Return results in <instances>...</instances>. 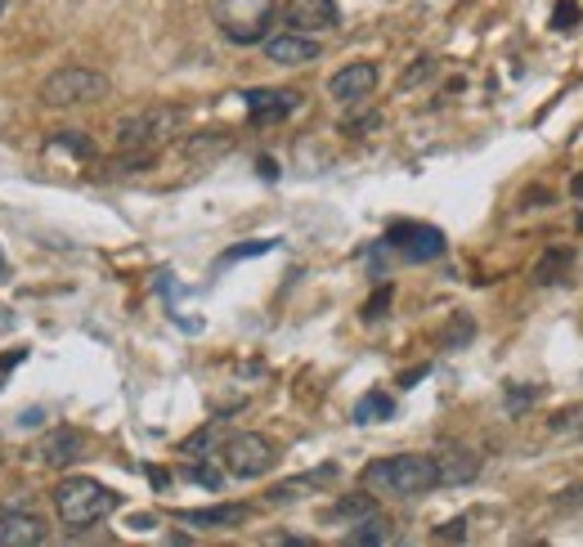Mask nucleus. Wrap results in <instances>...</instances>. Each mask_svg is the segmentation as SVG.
Here are the masks:
<instances>
[{
	"instance_id": "obj_26",
	"label": "nucleus",
	"mask_w": 583,
	"mask_h": 547,
	"mask_svg": "<svg viewBox=\"0 0 583 547\" xmlns=\"http://www.w3.org/2000/svg\"><path fill=\"white\" fill-rule=\"evenodd\" d=\"M265 252H274V238H265V242H242V247H229V252L220 257V265H233V261H248V257H265Z\"/></svg>"
},
{
	"instance_id": "obj_14",
	"label": "nucleus",
	"mask_w": 583,
	"mask_h": 547,
	"mask_svg": "<svg viewBox=\"0 0 583 547\" xmlns=\"http://www.w3.org/2000/svg\"><path fill=\"white\" fill-rule=\"evenodd\" d=\"M248 503H220V508H188V512H175L180 525L188 529H238L248 521Z\"/></svg>"
},
{
	"instance_id": "obj_19",
	"label": "nucleus",
	"mask_w": 583,
	"mask_h": 547,
	"mask_svg": "<svg viewBox=\"0 0 583 547\" xmlns=\"http://www.w3.org/2000/svg\"><path fill=\"white\" fill-rule=\"evenodd\" d=\"M391 538H396L391 521H386L381 512H373V516L355 521V525L346 529V538H342V543H351V547H377V543H391Z\"/></svg>"
},
{
	"instance_id": "obj_1",
	"label": "nucleus",
	"mask_w": 583,
	"mask_h": 547,
	"mask_svg": "<svg viewBox=\"0 0 583 547\" xmlns=\"http://www.w3.org/2000/svg\"><path fill=\"white\" fill-rule=\"evenodd\" d=\"M364 489L386 493V499H422V493L441 489V471L431 454H396L364 467Z\"/></svg>"
},
{
	"instance_id": "obj_12",
	"label": "nucleus",
	"mask_w": 583,
	"mask_h": 547,
	"mask_svg": "<svg viewBox=\"0 0 583 547\" xmlns=\"http://www.w3.org/2000/svg\"><path fill=\"white\" fill-rule=\"evenodd\" d=\"M323 55L319 41L306 32H283V36H265V59L278 68H306Z\"/></svg>"
},
{
	"instance_id": "obj_29",
	"label": "nucleus",
	"mask_w": 583,
	"mask_h": 547,
	"mask_svg": "<svg viewBox=\"0 0 583 547\" xmlns=\"http://www.w3.org/2000/svg\"><path fill=\"white\" fill-rule=\"evenodd\" d=\"M212 440H216V431H212V426H207V431H198V435H188V440H184V454H188V458H207L203 449H207Z\"/></svg>"
},
{
	"instance_id": "obj_28",
	"label": "nucleus",
	"mask_w": 583,
	"mask_h": 547,
	"mask_svg": "<svg viewBox=\"0 0 583 547\" xmlns=\"http://www.w3.org/2000/svg\"><path fill=\"white\" fill-rule=\"evenodd\" d=\"M471 332H476V323H471L467 315H458V319L449 323V332H445V345H449V351H458V345L471 341Z\"/></svg>"
},
{
	"instance_id": "obj_6",
	"label": "nucleus",
	"mask_w": 583,
	"mask_h": 547,
	"mask_svg": "<svg viewBox=\"0 0 583 547\" xmlns=\"http://www.w3.org/2000/svg\"><path fill=\"white\" fill-rule=\"evenodd\" d=\"M220 463H225V471L238 476V480H261V476L274 471L278 449H274V440L261 435V431H238V435H229V440L220 444Z\"/></svg>"
},
{
	"instance_id": "obj_32",
	"label": "nucleus",
	"mask_w": 583,
	"mask_h": 547,
	"mask_svg": "<svg viewBox=\"0 0 583 547\" xmlns=\"http://www.w3.org/2000/svg\"><path fill=\"white\" fill-rule=\"evenodd\" d=\"M188 480H198V485H207V489H220V471H216V467H207V463L188 467Z\"/></svg>"
},
{
	"instance_id": "obj_27",
	"label": "nucleus",
	"mask_w": 583,
	"mask_h": 547,
	"mask_svg": "<svg viewBox=\"0 0 583 547\" xmlns=\"http://www.w3.org/2000/svg\"><path fill=\"white\" fill-rule=\"evenodd\" d=\"M342 130H346L351 139L373 135V130H381V113H359V117H346V122H342Z\"/></svg>"
},
{
	"instance_id": "obj_18",
	"label": "nucleus",
	"mask_w": 583,
	"mask_h": 547,
	"mask_svg": "<svg viewBox=\"0 0 583 547\" xmlns=\"http://www.w3.org/2000/svg\"><path fill=\"white\" fill-rule=\"evenodd\" d=\"M570 270H574V252H570V247H548V252L539 257V265H534V283H539V287L565 283Z\"/></svg>"
},
{
	"instance_id": "obj_20",
	"label": "nucleus",
	"mask_w": 583,
	"mask_h": 547,
	"mask_svg": "<svg viewBox=\"0 0 583 547\" xmlns=\"http://www.w3.org/2000/svg\"><path fill=\"white\" fill-rule=\"evenodd\" d=\"M386 418H396V400H391V395H381V390H368L364 400L355 404V422H359V426L386 422Z\"/></svg>"
},
{
	"instance_id": "obj_23",
	"label": "nucleus",
	"mask_w": 583,
	"mask_h": 547,
	"mask_svg": "<svg viewBox=\"0 0 583 547\" xmlns=\"http://www.w3.org/2000/svg\"><path fill=\"white\" fill-rule=\"evenodd\" d=\"M579 19H583V5H579V0H557V5H552V27H557V32H574Z\"/></svg>"
},
{
	"instance_id": "obj_36",
	"label": "nucleus",
	"mask_w": 583,
	"mask_h": 547,
	"mask_svg": "<svg viewBox=\"0 0 583 547\" xmlns=\"http://www.w3.org/2000/svg\"><path fill=\"white\" fill-rule=\"evenodd\" d=\"M570 197H583V175H574V180H570Z\"/></svg>"
},
{
	"instance_id": "obj_22",
	"label": "nucleus",
	"mask_w": 583,
	"mask_h": 547,
	"mask_svg": "<svg viewBox=\"0 0 583 547\" xmlns=\"http://www.w3.org/2000/svg\"><path fill=\"white\" fill-rule=\"evenodd\" d=\"M391 301H396V287H391V283H381V287L368 296V306H364V323L386 319V315H391Z\"/></svg>"
},
{
	"instance_id": "obj_3",
	"label": "nucleus",
	"mask_w": 583,
	"mask_h": 547,
	"mask_svg": "<svg viewBox=\"0 0 583 547\" xmlns=\"http://www.w3.org/2000/svg\"><path fill=\"white\" fill-rule=\"evenodd\" d=\"M180 130H184V109L153 104V109L126 113L113 130V144H117V153H158V148H167Z\"/></svg>"
},
{
	"instance_id": "obj_9",
	"label": "nucleus",
	"mask_w": 583,
	"mask_h": 547,
	"mask_svg": "<svg viewBox=\"0 0 583 547\" xmlns=\"http://www.w3.org/2000/svg\"><path fill=\"white\" fill-rule=\"evenodd\" d=\"M283 19H287V32H306V36H323V32L342 27L336 0H287Z\"/></svg>"
},
{
	"instance_id": "obj_8",
	"label": "nucleus",
	"mask_w": 583,
	"mask_h": 547,
	"mask_svg": "<svg viewBox=\"0 0 583 547\" xmlns=\"http://www.w3.org/2000/svg\"><path fill=\"white\" fill-rule=\"evenodd\" d=\"M32 454H36L41 467L68 471V467H77V463L90 454V440H85V431H77V426H55L50 435H41V444H36Z\"/></svg>"
},
{
	"instance_id": "obj_37",
	"label": "nucleus",
	"mask_w": 583,
	"mask_h": 547,
	"mask_svg": "<svg viewBox=\"0 0 583 547\" xmlns=\"http://www.w3.org/2000/svg\"><path fill=\"white\" fill-rule=\"evenodd\" d=\"M0 10H5V0H0Z\"/></svg>"
},
{
	"instance_id": "obj_15",
	"label": "nucleus",
	"mask_w": 583,
	"mask_h": 547,
	"mask_svg": "<svg viewBox=\"0 0 583 547\" xmlns=\"http://www.w3.org/2000/svg\"><path fill=\"white\" fill-rule=\"evenodd\" d=\"M435 458V471H441V485H471L480 476V454L462 449V444H445Z\"/></svg>"
},
{
	"instance_id": "obj_17",
	"label": "nucleus",
	"mask_w": 583,
	"mask_h": 547,
	"mask_svg": "<svg viewBox=\"0 0 583 547\" xmlns=\"http://www.w3.org/2000/svg\"><path fill=\"white\" fill-rule=\"evenodd\" d=\"M373 512H381V508H377V493L364 489V493H346V499H336V503L328 508V521H332V525H355V521H364V516H373Z\"/></svg>"
},
{
	"instance_id": "obj_11",
	"label": "nucleus",
	"mask_w": 583,
	"mask_h": 547,
	"mask_svg": "<svg viewBox=\"0 0 583 547\" xmlns=\"http://www.w3.org/2000/svg\"><path fill=\"white\" fill-rule=\"evenodd\" d=\"M50 525L32 508H0V547H36L45 543Z\"/></svg>"
},
{
	"instance_id": "obj_31",
	"label": "nucleus",
	"mask_w": 583,
	"mask_h": 547,
	"mask_svg": "<svg viewBox=\"0 0 583 547\" xmlns=\"http://www.w3.org/2000/svg\"><path fill=\"white\" fill-rule=\"evenodd\" d=\"M27 360V345H14V351H5V355H0V386H5V377L19 368Z\"/></svg>"
},
{
	"instance_id": "obj_5",
	"label": "nucleus",
	"mask_w": 583,
	"mask_h": 547,
	"mask_svg": "<svg viewBox=\"0 0 583 547\" xmlns=\"http://www.w3.org/2000/svg\"><path fill=\"white\" fill-rule=\"evenodd\" d=\"M216 27L233 45H261L278 14V0H212Z\"/></svg>"
},
{
	"instance_id": "obj_16",
	"label": "nucleus",
	"mask_w": 583,
	"mask_h": 547,
	"mask_svg": "<svg viewBox=\"0 0 583 547\" xmlns=\"http://www.w3.org/2000/svg\"><path fill=\"white\" fill-rule=\"evenodd\" d=\"M225 153H233V135H225V130H193L184 139V158L198 162V167H212Z\"/></svg>"
},
{
	"instance_id": "obj_30",
	"label": "nucleus",
	"mask_w": 583,
	"mask_h": 547,
	"mask_svg": "<svg viewBox=\"0 0 583 547\" xmlns=\"http://www.w3.org/2000/svg\"><path fill=\"white\" fill-rule=\"evenodd\" d=\"M435 538H441V543H462V538H467V521H462V516L445 521L441 529H435Z\"/></svg>"
},
{
	"instance_id": "obj_10",
	"label": "nucleus",
	"mask_w": 583,
	"mask_h": 547,
	"mask_svg": "<svg viewBox=\"0 0 583 547\" xmlns=\"http://www.w3.org/2000/svg\"><path fill=\"white\" fill-rule=\"evenodd\" d=\"M377 81H381L377 64L359 59V64H346L342 72H332V77H328V94L336 99V104H364V99L377 90Z\"/></svg>"
},
{
	"instance_id": "obj_2",
	"label": "nucleus",
	"mask_w": 583,
	"mask_h": 547,
	"mask_svg": "<svg viewBox=\"0 0 583 547\" xmlns=\"http://www.w3.org/2000/svg\"><path fill=\"white\" fill-rule=\"evenodd\" d=\"M117 508H122V493L90 476H68L64 485H55V512L68 529H90L104 516H113Z\"/></svg>"
},
{
	"instance_id": "obj_7",
	"label": "nucleus",
	"mask_w": 583,
	"mask_h": 547,
	"mask_svg": "<svg viewBox=\"0 0 583 547\" xmlns=\"http://www.w3.org/2000/svg\"><path fill=\"white\" fill-rule=\"evenodd\" d=\"M386 242H391L396 252L404 261H413V265L445 257V233L435 225H422V220H396L391 229H386Z\"/></svg>"
},
{
	"instance_id": "obj_21",
	"label": "nucleus",
	"mask_w": 583,
	"mask_h": 547,
	"mask_svg": "<svg viewBox=\"0 0 583 547\" xmlns=\"http://www.w3.org/2000/svg\"><path fill=\"white\" fill-rule=\"evenodd\" d=\"M332 476H336V467H319V471H310V476H297V480H287V485L270 489V503H292V499H301V493H310V485L332 480Z\"/></svg>"
},
{
	"instance_id": "obj_4",
	"label": "nucleus",
	"mask_w": 583,
	"mask_h": 547,
	"mask_svg": "<svg viewBox=\"0 0 583 547\" xmlns=\"http://www.w3.org/2000/svg\"><path fill=\"white\" fill-rule=\"evenodd\" d=\"M108 94H113V81L100 68H59L41 81L45 109H81V104H100Z\"/></svg>"
},
{
	"instance_id": "obj_24",
	"label": "nucleus",
	"mask_w": 583,
	"mask_h": 547,
	"mask_svg": "<svg viewBox=\"0 0 583 547\" xmlns=\"http://www.w3.org/2000/svg\"><path fill=\"white\" fill-rule=\"evenodd\" d=\"M435 68H441V64H435L431 55H422L413 68H404V77H400V90H413V86H422V81H431L435 77Z\"/></svg>"
},
{
	"instance_id": "obj_25",
	"label": "nucleus",
	"mask_w": 583,
	"mask_h": 547,
	"mask_svg": "<svg viewBox=\"0 0 583 547\" xmlns=\"http://www.w3.org/2000/svg\"><path fill=\"white\" fill-rule=\"evenodd\" d=\"M55 148H72V153H77V158H85V162H90L94 153H100V148H94V139L72 135V130H59V135H55Z\"/></svg>"
},
{
	"instance_id": "obj_33",
	"label": "nucleus",
	"mask_w": 583,
	"mask_h": 547,
	"mask_svg": "<svg viewBox=\"0 0 583 547\" xmlns=\"http://www.w3.org/2000/svg\"><path fill=\"white\" fill-rule=\"evenodd\" d=\"M548 197H552L548 189H525L521 193V207H548Z\"/></svg>"
},
{
	"instance_id": "obj_35",
	"label": "nucleus",
	"mask_w": 583,
	"mask_h": 547,
	"mask_svg": "<svg viewBox=\"0 0 583 547\" xmlns=\"http://www.w3.org/2000/svg\"><path fill=\"white\" fill-rule=\"evenodd\" d=\"M261 175H265V180H274V175H278V167H274L270 158H261Z\"/></svg>"
},
{
	"instance_id": "obj_13",
	"label": "nucleus",
	"mask_w": 583,
	"mask_h": 547,
	"mask_svg": "<svg viewBox=\"0 0 583 547\" xmlns=\"http://www.w3.org/2000/svg\"><path fill=\"white\" fill-rule=\"evenodd\" d=\"M242 99H248V117H252L256 126L283 122V117H292V113L301 109V94H297V90H248Z\"/></svg>"
},
{
	"instance_id": "obj_34",
	"label": "nucleus",
	"mask_w": 583,
	"mask_h": 547,
	"mask_svg": "<svg viewBox=\"0 0 583 547\" xmlns=\"http://www.w3.org/2000/svg\"><path fill=\"white\" fill-rule=\"evenodd\" d=\"M149 480H153L158 489H167V485H171V471H162V467H149Z\"/></svg>"
}]
</instances>
